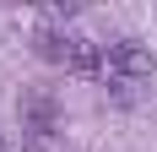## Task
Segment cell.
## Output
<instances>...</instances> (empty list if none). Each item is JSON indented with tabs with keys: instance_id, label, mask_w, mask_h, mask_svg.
<instances>
[{
	"instance_id": "obj_3",
	"label": "cell",
	"mask_w": 157,
	"mask_h": 152,
	"mask_svg": "<svg viewBox=\"0 0 157 152\" xmlns=\"http://www.w3.org/2000/svg\"><path fill=\"white\" fill-rule=\"evenodd\" d=\"M22 152H54V98L33 92L22 103Z\"/></svg>"
},
{
	"instance_id": "obj_2",
	"label": "cell",
	"mask_w": 157,
	"mask_h": 152,
	"mask_svg": "<svg viewBox=\"0 0 157 152\" xmlns=\"http://www.w3.org/2000/svg\"><path fill=\"white\" fill-rule=\"evenodd\" d=\"M146 76H152V49L146 44H136V38H119V44H109L103 49V82H109L114 92H136L146 82Z\"/></svg>"
},
{
	"instance_id": "obj_1",
	"label": "cell",
	"mask_w": 157,
	"mask_h": 152,
	"mask_svg": "<svg viewBox=\"0 0 157 152\" xmlns=\"http://www.w3.org/2000/svg\"><path fill=\"white\" fill-rule=\"evenodd\" d=\"M33 44H38V60H49V65H65V71H76V76H103V49L87 44L81 33L44 27Z\"/></svg>"
}]
</instances>
